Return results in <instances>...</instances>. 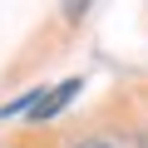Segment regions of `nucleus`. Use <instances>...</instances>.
Here are the masks:
<instances>
[{
    "mask_svg": "<svg viewBox=\"0 0 148 148\" xmlns=\"http://www.w3.org/2000/svg\"><path fill=\"white\" fill-rule=\"evenodd\" d=\"M79 89H84L79 79H64V84H54V89H40V99L30 104V119H49V114H59V109H64L74 94H79Z\"/></svg>",
    "mask_w": 148,
    "mask_h": 148,
    "instance_id": "obj_1",
    "label": "nucleus"
},
{
    "mask_svg": "<svg viewBox=\"0 0 148 148\" xmlns=\"http://www.w3.org/2000/svg\"><path fill=\"white\" fill-rule=\"evenodd\" d=\"M79 148H148L143 138H128V133H94V138H84Z\"/></svg>",
    "mask_w": 148,
    "mask_h": 148,
    "instance_id": "obj_2",
    "label": "nucleus"
}]
</instances>
